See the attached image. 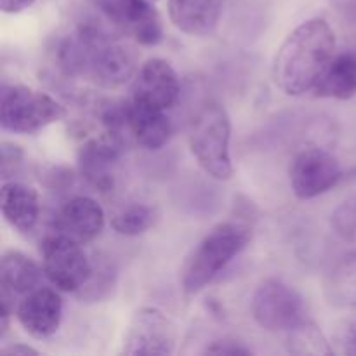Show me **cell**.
Here are the masks:
<instances>
[{
    "label": "cell",
    "mask_w": 356,
    "mask_h": 356,
    "mask_svg": "<svg viewBox=\"0 0 356 356\" xmlns=\"http://www.w3.org/2000/svg\"><path fill=\"white\" fill-rule=\"evenodd\" d=\"M59 68L103 89H117L134 76L136 59L99 23H80L56 49Z\"/></svg>",
    "instance_id": "1"
},
{
    "label": "cell",
    "mask_w": 356,
    "mask_h": 356,
    "mask_svg": "<svg viewBox=\"0 0 356 356\" xmlns=\"http://www.w3.org/2000/svg\"><path fill=\"white\" fill-rule=\"evenodd\" d=\"M336 56V33L325 19H308L284 40L273 61V80L287 96L313 92Z\"/></svg>",
    "instance_id": "2"
},
{
    "label": "cell",
    "mask_w": 356,
    "mask_h": 356,
    "mask_svg": "<svg viewBox=\"0 0 356 356\" xmlns=\"http://www.w3.org/2000/svg\"><path fill=\"white\" fill-rule=\"evenodd\" d=\"M252 229L242 221L216 225L198 242L183 268V291L193 296L216 280L228 264L249 245Z\"/></svg>",
    "instance_id": "3"
},
{
    "label": "cell",
    "mask_w": 356,
    "mask_h": 356,
    "mask_svg": "<svg viewBox=\"0 0 356 356\" xmlns=\"http://www.w3.org/2000/svg\"><path fill=\"white\" fill-rule=\"evenodd\" d=\"M188 145L209 176L218 181L232 179V118L222 104L211 101L198 108L188 127Z\"/></svg>",
    "instance_id": "4"
},
{
    "label": "cell",
    "mask_w": 356,
    "mask_h": 356,
    "mask_svg": "<svg viewBox=\"0 0 356 356\" xmlns=\"http://www.w3.org/2000/svg\"><path fill=\"white\" fill-rule=\"evenodd\" d=\"M65 106L49 94L26 86H3L0 125L14 134H33L65 117Z\"/></svg>",
    "instance_id": "5"
},
{
    "label": "cell",
    "mask_w": 356,
    "mask_h": 356,
    "mask_svg": "<svg viewBox=\"0 0 356 356\" xmlns=\"http://www.w3.org/2000/svg\"><path fill=\"white\" fill-rule=\"evenodd\" d=\"M250 309L257 325L270 332H289L306 320L302 296L280 278H268L257 287Z\"/></svg>",
    "instance_id": "6"
},
{
    "label": "cell",
    "mask_w": 356,
    "mask_h": 356,
    "mask_svg": "<svg viewBox=\"0 0 356 356\" xmlns=\"http://www.w3.org/2000/svg\"><path fill=\"white\" fill-rule=\"evenodd\" d=\"M42 268L49 282L63 292H80L92 275L82 243L61 233H52L42 242Z\"/></svg>",
    "instance_id": "7"
},
{
    "label": "cell",
    "mask_w": 356,
    "mask_h": 356,
    "mask_svg": "<svg viewBox=\"0 0 356 356\" xmlns=\"http://www.w3.org/2000/svg\"><path fill=\"white\" fill-rule=\"evenodd\" d=\"M97 13L120 33L153 47L163 38L162 16L152 0H90Z\"/></svg>",
    "instance_id": "8"
},
{
    "label": "cell",
    "mask_w": 356,
    "mask_h": 356,
    "mask_svg": "<svg viewBox=\"0 0 356 356\" xmlns=\"http://www.w3.org/2000/svg\"><path fill=\"white\" fill-rule=\"evenodd\" d=\"M177 344V329L159 308H141L134 313L125 330L122 355H172Z\"/></svg>",
    "instance_id": "9"
},
{
    "label": "cell",
    "mask_w": 356,
    "mask_h": 356,
    "mask_svg": "<svg viewBox=\"0 0 356 356\" xmlns=\"http://www.w3.org/2000/svg\"><path fill=\"white\" fill-rule=\"evenodd\" d=\"M343 177L339 162L323 148H305L294 156L291 165V188L299 200L325 195Z\"/></svg>",
    "instance_id": "10"
},
{
    "label": "cell",
    "mask_w": 356,
    "mask_h": 356,
    "mask_svg": "<svg viewBox=\"0 0 356 356\" xmlns=\"http://www.w3.org/2000/svg\"><path fill=\"white\" fill-rule=\"evenodd\" d=\"M125 148V139L117 132L104 131L90 138L79 149V170L96 191L110 193L117 183V165Z\"/></svg>",
    "instance_id": "11"
},
{
    "label": "cell",
    "mask_w": 356,
    "mask_h": 356,
    "mask_svg": "<svg viewBox=\"0 0 356 356\" xmlns=\"http://www.w3.org/2000/svg\"><path fill=\"white\" fill-rule=\"evenodd\" d=\"M181 96V80L169 61L152 58L139 68L132 87V99L170 110Z\"/></svg>",
    "instance_id": "12"
},
{
    "label": "cell",
    "mask_w": 356,
    "mask_h": 356,
    "mask_svg": "<svg viewBox=\"0 0 356 356\" xmlns=\"http://www.w3.org/2000/svg\"><path fill=\"white\" fill-rule=\"evenodd\" d=\"M16 318L28 336L47 339L58 332L63 318V301L54 289H33L16 306Z\"/></svg>",
    "instance_id": "13"
},
{
    "label": "cell",
    "mask_w": 356,
    "mask_h": 356,
    "mask_svg": "<svg viewBox=\"0 0 356 356\" xmlns=\"http://www.w3.org/2000/svg\"><path fill=\"white\" fill-rule=\"evenodd\" d=\"M104 211L94 198L73 197L59 209L54 219L56 233L68 236L75 242H92L104 228Z\"/></svg>",
    "instance_id": "14"
},
{
    "label": "cell",
    "mask_w": 356,
    "mask_h": 356,
    "mask_svg": "<svg viewBox=\"0 0 356 356\" xmlns=\"http://www.w3.org/2000/svg\"><path fill=\"white\" fill-rule=\"evenodd\" d=\"M167 110L152 106L143 101H127V131L139 146L160 149L172 136V124Z\"/></svg>",
    "instance_id": "15"
},
{
    "label": "cell",
    "mask_w": 356,
    "mask_h": 356,
    "mask_svg": "<svg viewBox=\"0 0 356 356\" xmlns=\"http://www.w3.org/2000/svg\"><path fill=\"white\" fill-rule=\"evenodd\" d=\"M170 23L190 37H209L218 28L225 0H169Z\"/></svg>",
    "instance_id": "16"
},
{
    "label": "cell",
    "mask_w": 356,
    "mask_h": 356,
    "mask_svg": "<svg viewBox=\"0 0 356 356\" xmlns=\"http://www.w3.org/2000/svg\"><path fill=\"white\" fill-rule=\"evenodd\" d=\"M2 214L6 221L19 233L33 232L40 218V198L35 188L19 181H3Z\"/></svg>",
    "instance_id": "17"
},
{
    "label": "cell",
    "mask_w": 356,
    "mask_h": 356,
    "mask_svg": "<svg viewBox=\"0 0 356 356\" xmlns=\"http://www.w3.org/2000/svg\"><path fill=\"white\" fill-rule=\"evenodd\" d=\"M316 97L351 99L356 96V54L343 52L334 56L318 86L313 90Z\"/></svg>",
    "instance_id": "18"
},
{
    "label": "cell",
    "mask_w": 356,
    "mask_h": 356,
    "mask_svg": "<svg viewBox=\"0 0 356 356\" xmlns=\"http://www.w3.org/2000/svg\"><path fill=\"white\" fill-rule=\"evenodd\" d=\"M42 270L26 254L19 250H7L0 257V287L16 296L28 294L37 289Z\"/></svg>",
    "instance_id": "19"
},
{
    "label": "cell",
    "mask_w": 356,
    "mask_h": 356,
    "mask_svg": "<svg viewBox=\"0 0 356 356\" xmlns=\"http://www.w3.org/2000/svg\"><path fill=\"white\" fill-rule=\"evenodd\" d=\"M156 221H159V212L153 205L132 202L111 216V228L118 235L139 236L152 229Z\"/></svg>",
    "instance_id": "20"
},
{
    "label": "cell",
    "mask_w": 356,
    "mask_h": 356,
    "mask_svg": "<svg viewBox=\"0 0 356 356\" xmlns=\"http://www.w3.org/2000/svg\"><path fill=\"white\" fill-rule=\"evenodd\" d=\"M327 291L336 305L356 308V250L336 264L330 273Z\"/></svg>",
    "instance_id": "21"
},
{
    "label": "cell",
    "mask_w": 356,
    "mask_h": 356,
    "mask_svg": "<svg viewBox=\"0 0 356 356\" xmlns=\"http://www.w3.org/2000/svg\"><path fill=\"white\" fill-rule=\"evenodd\" d=\"M287 350L292 355H334V348L327 341L325 334L318 329L316 323L306 318L292 330L287 332Z\"/></svg>",
    "instance_id": "22"
},
{
    "label": "cell",
    "mask_w": 356,
    "mask_h": 356,
    "mask_svg": "<svg viewBox=\"0 0 356 356\" xmlns=\"http://www.w3.org/2000/svg\"><path fill=\"white\" fill-rule=\"evenodd\" d=\"M332 225L336 226L337 233L346 240L356 238V197L344 202L336 214L332 216Z\"/></svg>",
    "instance_id": "23"
},
{
    "label": "cell",
    "mask_w": 356,
    "mask_h": 356,
    "mask_svg": "<svg viewBox=\"0 0 356 356\" xmlns=\"http://www.w3.org/2000/svg\"><path fill=\"white\" fill-rule=\"evenodd\" d=\"M0 152H2V159H0V174H2V179L13 181L16 177V174L21 170V167H23V148L14 145V143L3 141Z\"/></svg>",
    "instance_id": "24"
},
{
    "label": "cell",
    "mask_w": 356,
    "mask_h": 356,
    "mask_svg": "<svg viewBox=\"0 0 356 356\" xmlns=\"http://www.w3.org/2000/svg\"><path fill=\"white\" fill-rule=\"evenodd\" d=\"M204 353L219 356H247L252 355V350L247 348L242 341L232 339V337H222V339H216L211 344H207Z\"/></svg>",
    "instance_id": "25"
},
{
    "label": "cell",
    "mask_w": 356,
    "mask_h": 356,
    "mask_svg": "<svg viewBox=\"0 0 356 356\" xmlns=\"http://www.w3.org/2000/svg\"><path fill=\"white\" fill-rule=\"evenodd\" d=\"M336 353L356 355V320L344 322L334 334Z\"/></svg>",
    "instance_id": "26"
},
{
    "label": "cell",
    "mask_w": 356,
    "mask_h": 356,
    "mask_svg": "<svg viewBox=\"0 0 356 356\" xmlns=\"http://www.w3.org/2000/svg\"><path fill=\"white\" fill-rule=\"evenodd\" d=\"M35 3V0H0V9L6 14H17L28 9Z\"/></svg>",
    "instance_id": "27"
},
{
    "label": "cell",
    "mask_w": 356,
    "mask_h": 356,
    "mask_svg": "<svg viewBox=\"0 0 356 356\" xmlns=\"http://www.w3.org/2000/svg\"><path fill=\"white\" fill-rule=\"evenodd\" d=\"M2 355H14V356H28V355H38V351L35 348L28 346V344L23 343H16V344H9V346L2 348Z\"/></svg>",
    "instance_id": "28"
},
{
    "label": "cell",
    "mask_w": 356,
    "mask_h": 356,
    "mask_svg": "<svg viewBox=\"0 0 356 356\" xmlns=\"http://www.w3.org/2000/svg\"><path fill=\"white\" fill-rule=\"evenodd\" d=\"M334 2H336V6L339 7L341 10H344L348 16L355 17L356 19V0H334Z\"/></svg>",
    "instance_id": "29"
}]
</instances>
